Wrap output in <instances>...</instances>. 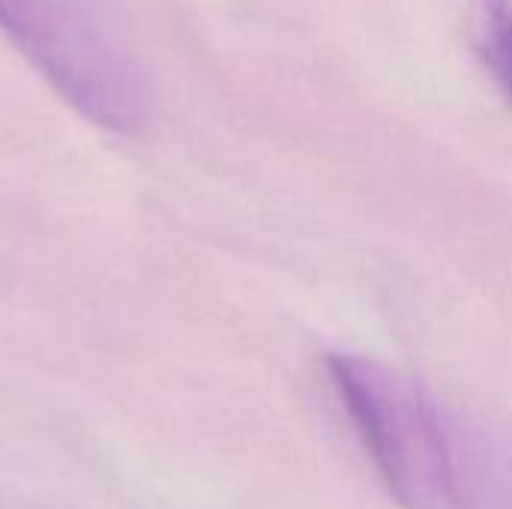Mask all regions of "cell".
I'll list each match as a JSON object with an SVG mask.
<instances>
[{
	"label": "cell",
	"instance_id": "cell-1",
	"mask_svg": "<svg viewBox=\"0 0 512 509\" xmlns=\"http://www.w3.org/2000/svg\"><path fill=\"white\" fill-rule=\"evenodd\" d=\"M0 33L84 120L120 135L147 123L141 66L96 0H0Z\"/></svg>",
	"mask_w": 512,
	"mask_h": 509
},
{
	"label": "cell",
	"instance_id": "cell-2",
	"mask_svg": "<svg viewBox=\"0 0 512 509\" xmlns=\"http://www.w3.org/2000/svg\"><path fill=\"white\" fill-rule=\"evenodd\" d=\"M378 474L405 509H462V486L435 405L399 372L354 354L327 360Z\"/></svg>",
	"mask_w": 512,
	"mask_h": 509
},
{
	"label": "cell",
	"instance_id": "cell-3",
	"mask_svg": "<svg viewBox=\"0 0 512 509\" xmlns=\"http://www.w3.org/2000/svg\"><path fill=\"white\" fill-rule=\"evenodd\" d=\"M474 36L483 60L512 99V3L474 0Z\"/></svg>",
	"mask_w": 512,
	"mask_h": 509
}]
</instances>
